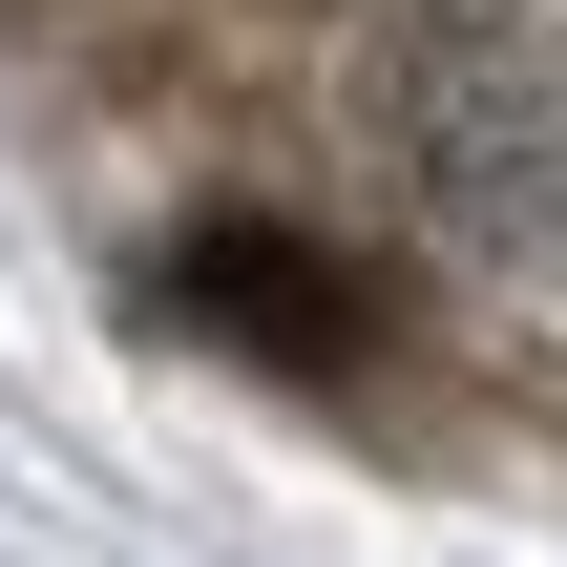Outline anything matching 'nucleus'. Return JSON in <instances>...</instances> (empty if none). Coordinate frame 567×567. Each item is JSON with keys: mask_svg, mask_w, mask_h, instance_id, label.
<instances>
[{"mask_svg": "<svg viewBox=\"0 0 567 567\" xmlns=\"http://www.w3.org/2000/svg\"><path fill=\"white\" fill-rule=\"evenodd\" d=\"M379 126H400V168H421L463 231H547L567 210V21L442 0V21L379 63Z\"/></svg>", "mask_w": 567, "mask_h": 567, "instance_id": "f257e3e1", "label": "nucleus"}, {"mask_svg": "<svg viewBox=\"0 0 567 567\" xmlns=\"http://www.w3.org/2000/svg\"><path fill=\"white\" fill-rule=\"evenodd\" d=\"M189 316H252L274 358H358L379 337V295L337 252H295V231H189Z\"/></svg>", "mask_w": 567, "mask_h": 567, "instance_id": "f03ea898", "label": "nucleus"}]
</instances>
